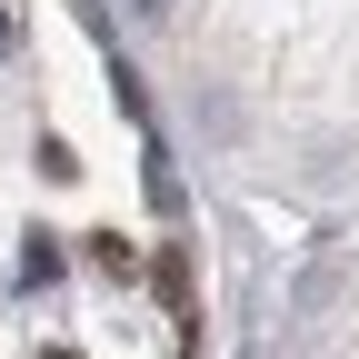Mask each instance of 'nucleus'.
I'll return each instance as SVG.
<instances>
[{
    "mask_svg": "<svg viewBox=\"0 0 359 359\" xmlns=\"http://www.w3.org/2000/svg\"><path fill=\"white\" fill-rule=\"evenodd\" d=\"M20 280H30V290H50V280H60V240H50V230H30V250H20Z\"/></svg>",
    "mask_w": 359,
    "mask_h": 359,
    "instance_id": "nucleus-1",
    "label": "nucleus"
},
{
    "mask_svg": "<svg viewBox=\"0 0 359 359\" xmlns=\"http://www.w3.org/2000/svg\"><path fill=\"white\" fill-rule=\"evenodd\" d=\"M90 269H110V280H130V269H140V250H130L120 230H90Z\"/></svg>",
    "mask_w": 359,
    "mask_h": 359,
    "instance_id": "nucleus-2",
    "label": "nucleus"
},
{
    "mask_svg": "<svg viewBox=\"0 0 359 359\" xmlns=\"http://www.w3.org/2000/svg\"><path fill=\"white\" fill-rule=\"evenodd\" d=\"M130 11H140V20H170V0H130Z\"/></svg>",
    "mask_w": 359,
    "mask_h": 359,
    "instance_id": "nucleus-3",
    "label": "nucleus"
},
{
    "mask_svg": "<svg viewBox=\"0 0 359 359\" xmlns=\"http://www.w3.org/2000/svg\"><path fill=\"white\" fill-rule=\"evenodd\" d=\"M11 40H20V20H11V11H0V50H11Z\"/></svg>",
    "mask_w": 359,
    "mask_h": 359,
    "instance_id": "nucleus-4",
    "label": "nucleus"
},
{
    "mask_svg": "<svg viewBox=\"0 0 359 359\" xmlns=\"http://www.w3.org/2000/svg\"><path fill=\"white\" fill-rule=\"evenodd\" d=\"M250 359H259V349H250Z\"/></svg>",
    "mask_w": 359,
    "mask_h": 359,
    "instance_id": "nucleus-5",
    "label": "nucleus"
}]
</instances>
